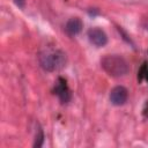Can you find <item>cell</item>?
Instances as JSON below:
<instances>
[{"label": "cell", "instance_id": "obj_1", "mask_svg": "<svg viewBox=\"0 0 148 148\" xmlns=\"http://www.w3.org/2000/svg\"><path fill=\"white\" fill-rule=\"evenodd\" d=\"M101 66L112 77H121L130 72L128 62L118 54L104 56L101 59Z\"/></svg>", "mask_w": 148, "mask_h": 148}, {"label": "cell", "instance_id": "obj_2", "mask_svg": "<svg viewBox=\"0 0 148 148\" xmlns=\"http://www.w3.org/2000/svg\"><path fill=\"white\" fill-rule=\"evenodd\" d=\"M66 53L61 50H50L39 54V64L46 72L59 71L66 66Z\"/></svg>", "mask_w": 148, "mask_h": 148}, {"label": "cell", "instance_id": "obj_3", "mask_svg": "<svg viewBox=\"0 0 148 148\" xmlns=\"http://www.w3.org/2000/svg\"><path fill=\"white\" fill-rule=\"evenodd\" d=\"M128 98V90L124 86H116L110 91V102L113 105L120 106L127 102Z\"/></svg>", "mask_w": 148, "mask_h": 148}, {"label": "cell", "instance_id": "obj_4", "mask_svg": "<svg viewBox=\"0 0 148 148\" xmlns=\"http://www.w3.org/2000/svg\"><path fill=\"white\" fill-rule=\"evenodd\" d=\"M88 38H89L90 43L97 47H103L108 43V36H106L105 31L97 27L88 30Z\"/></svg>", "mask_w": 148, "mask_h": 148}, {"label": "cell", "instance_id": "obj_5", "mask_svg": "<svg viewBox=\"0 0 148 148\" xmlns=\"http://www.w3.org/2000/svg\"><path fill=\"white\" fill-rule=\"evenodd\" d=\"M54 94L58 96V98L60 99V102L62 104H66L71 101L72 94L71 90L68 88V86L66 84V81L62 77H59L56 86H54Z\"/></svg>", "mask_w": 148, "mask_h": 148}, {"label": "cell", "instance_id": "obj_6", "mask_svg": "<svg viewBox=\"0 0 148 148\" xmlns=\"http://www.w3.org/2000/svg\"><path fill=\"white\" fill-rule=\"evenodd\" d=\"M83 23L80 17H71L65 24V31L68 36H76L81 32Z\"/></svg>", "mask_w": 148, "mask_h": 148}, {"label": "cell", "instance_id": "obj_7", "mask_svg": "<svg viewBox=\"0 0 148 148\" xmlns=\"http://www.w3.org/2000/svg\"><path fill=\"white\" fill-rule=\"evenodd\" d=\"M43 143H44V132H43V130L38 126L37 131H36V135H35L34 147L39 148V147H42V146H43Z\"/></svg>", "mask_w": 148, "mask_h": 148}, {"label": "cell", "instance_id": "obj_8", "mask_svg": "<svg viewBox=\"0 0 148 148\" xmlns=\"http://www.w3.org/2000/svg\"><path fill=\"white\" fill-rule=\"evenodd\" d=\"M14 2H15V5L18 7V8H24V6H25V0H14Z\"/></svg>", "mask_w": 148, "mask_h": 148}]
</instances>
